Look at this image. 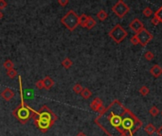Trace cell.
Returning a JSON list of instances; mask_svg holds the SVG:
<instances>
[{
  "label": "cell",
  "instance_id": "23",
  "mask_svg": "<svg viewBox=\"0 0 162 136\" xmlns=\"http://www.w3.org/2000/svg\"><path fill=\"white\" fill-rule=\"evenodd\" d=\"M155 58V55L152 51H146L144 53V59L146 61H152Z\"/></svg>",
  "mask_w": 162,
  "mask_h": 136
},
{
  "label": "cell",
  "instance_id": "5",
  "mask_svg": "<svg viewBox=\"0 0 162 136\" xmlns=\"http://www.w3.org/2000/svg\"><path fill=\"white\" fill-rule=\"evenodd\" d=\"M31 112L32 110H30L28 107H25V106H20L18 107L16 110H14L13 114L14 116H16L21 123H27L29 121V119L31 117Z\"/></svg>",
  "mask_w": 162,
  "mask_h": 136
},
{
  "label": "cell",
  "instance_id": "17",
  "mask_svg": "<svg viewBox=\"0 0 162 136\" xmlns=\"http://www.w3.org/2000/svg\"><path fill=\"white\" fill-rule=\"evenodd\" d=\"M107 17H108V14L105 10H101L100 12L97 13V18L100 21H104Z\"/></svg>",
  "mask_w": 162,
  "mask_h": 136
},
{
  "label": "cell",
  "instance_id": "35",
  "mask_svg": "<svg viewBox=\"0 0 162 136\" xmlns=\"http://www.w3.org/2000/svg\"><path fill=\"white\" fill-rule=\"evenodd\" d=\"M160 114H161V116H162V111L160 112Z\"/></svg>",
  "mask_w": 162,
  "mask_h": 136
},
{
  "label": "cell",
  "instance_id": "34",
  "mask_svg": "<svg viewBox=\"0 0 162 136\" xmlns=\"http://www.w3.org/2000/svg\"><path fill=\"white\" fill-rule=\"evenodd\" d=\"M3 17H4V14H3V12H1V10H0V20H2Z\"/></svg>",
  "mask_w": 162,
  "mask_h": 136
},
{
  "label": "cell",
  "instance_id": "13",
  "mask_svg": "<svg viewBox=\"0 0 162 136\" xmlns=\"http://www.w3.org/2000/svg\"><path fill=\"white\" fill-rule=\"evenodd\" d=\"M144 132L148 135H153L155 132H156V129L153 124H147L144 127Z\"/></svg>",
  "mask_w": 162,
  "mask_h": 136
},
{
  "label": "cell",
  "instance_id": "26",
  "mask_svg": "<svg viewBox=\"0 0 162 136\" xmlns=\"http://www.w3.org/2000/svg\"><path fill=\"white\" fill-rule=\"evenodd\" d=\"M154 16L158 18L159 20V22H162V7H160L158 10H156Z\"/></svg>",
  "mask_w": 162,
  "mask_h": 136
},
{
  "label": "cell",
  "instance_id": "14",
  "mask_svg": "<svg viewBox=\"0 0 162 136\" xmlns=\"http://www.w3.org/2000/svg\"><path fill=\"white\" fill-rule=\"evenodd\" d=\"M96 20L94 19L93 17H91V16H88V19H87V22H86V26H85V28L87 29H93L94 27L96 26Z\"/></svg>",
  "mask_w": 162,
  "mask_h": 136
},
{
  "label": "cell",
  "instance_id": "28",
  "mask_svg": "<svg viewBox=\"0 0 162 136\" xmlns=\"http://www.w3.org/2000/svg\"><path fill=\"white\" fill-rule=\"evenodd\" d=\"M130 42H131V43L133 44V45H139L138 39V37L135 35L132 36V38L130 39Z\"/></svg>",
  "mask_w": 162,
  "mask_h": 136
},
{
  "label": "cell",
  "instance_id": "1",
  "mask_svg": "<svg viewBox=\"0 0 162 136\" xmlns=\"http://www.w3.org/2000/svg\"><path fill=\"white\" fill-rule=\"evenodd\" d=\"M127 111L121 101L114 100L94 121L108 136H125L122 122Z\"/></svg>",
  "mask_w": 162,
  "mask_h": 136
},
{
  "label": "cell",
  "instance_id": "10",
  "mask_svg": "<svg viewBox=\"0 0 162 136\" xmlns=\"http://www.w3.org/2000/svg\"><path fill=\"white\" fill-rule=\"evenodd\" d=\"M1 97H2V98L4 99V100L10 101V100H12V98L14 97V93L10 88H6L2 91Z\"/></svg>",
  "mask_w": 162,
  "mask_h": 136
},
{
  "label": "cell",
  "instance_id": "11",
  "mask_svg": "<svg viewBox=\"0 0 162 136\" xmlns=\"http://www.w3.org/2000/svg\"><path fill=\"white\" fill-rule=\"evenodd\" d=\"M150 74L155 78H159L162 75V67L160 65H158V64L153 65L150 69Z\"/></svg>",
  "mask_w": 162,
  "mask_h": 136
},
{
  "label": "cell",
  "instance_id": "22",
  "mask_svg": "<svg viewBox=\"0 0 162 136\" xmlns=\"http://www.w3.org/2000/svg\"><path fill=\"white\" fill-rule=\"evenodd\" d=\"M82 86L80 84V83H76V84L73 86V92H74L76 95H81V93L82 91Z\"/></svg>",
  "mask_w": 162,
  "mask_h": 136
},
{
  "label": "cell",
  "instance_id": "3",
  "mask_svg": "<svg viewBox=\"0 0 162 136\" xmlns=\"http://www.w3.org/2000/svg\"><path fill=\"white\" fill-rule=\"evenodd\" d=\"M61 23L68 30L73 31L79 26V16L74 10H68V12L61 19Z\"/></svg>",
  "mask_w": 162,
  "mask_h": 136
},
{
  "label": "cell",
  "instance_id": "29",
  "mask_svg": "<svg viewBox=\"0 0 162 136\" xmlns=\"http://www.w3.org/2000/svg\"><path fill=\"white\" fill-rule=\"evenodd\" d=\"M7 2L5 1V0H0V10H4L7 8Z\"/></svg>",
  "mask_w": 162,
  "mask_h": 136
},
{
  "label": "cell",
  "instance_id": "15",
  "mask_svg": "<svg viewBox=\"0 0 162 136\" xmlns=\"http://www.w3.org/2000/svg\"><path fill=\"white\" fill-rule=\"evenodd\" d=\"M87 19H88V15H86L85 13L82 14L81 16H79V26H81L82 28H85Z\"/></svg>",
  "mask_w": 162,
  "mask_h": 136
},
{
  "label": "cell",
  "instance_id": "30",
  "mask_svg": "<svg viewBox=\"0 0 162 136\" xmlns=\"http://www.w3.org/2000/svg\"><path fill=\"white\" fill-rule=\"evenodd\" d=\"M68 3H69L68 0H58V4L61 5V6H63V7L66 6V5L68 4Z\"/></svg>",
  "mask_w": 162,
  "mask_h": 136
},
{
  "label": "cell",
  "instance_id": "4",
  "mask_svg": "<svg viewBox=\"0 0 162 136\" xmlns=\"http://www.w3.org/2000/svg\"><path fill=\"white\" fill-rule=\"evenodd\" d=\"M108 34L114 42H116L117 44H119L127 37L128 32L122 27L121 25L118 24V25L115 26L110 31H109Z\"/></svg>",
  "mask_w": 162,
  "mask_h": 136
},
{
  "label": "cell",
  "instance_id": "32",
  "mask_svg": "<svg viewBox=\"0 0 162 136\" xmlns=\"http://www.w3.org/2000/svg\"><path fill=\"white\" fill-rule=\"evenodd\" d=\"M156 133L158 136H162V126H160L158 129H156Z\"/></svg>",
  "mask_w": 162,
  "mask_h": 136
},
{
  "label": "cell",
  "instance_id": "31",
  "mask_svg": "<svg viewBox=\"0 0 162 136\" xmlns=\"http://www.w3.org/2000/svg\"><path fill=\"white\" fill-rule=\"evenodd\" d=\"M151 23H152L154 26H158L160 22H159V20L156 18L155 16H154L153 18H152V20H151Z\"/></svg>",
  "mask_w": 162,
  "mask_h": 136
},
{
  "label": "cell",
  "instance_id": "16",
  "mask_svg": "<svg viewBox=\"0 0 162 136\" xmlns=\"http://www.w3.org/2000/svg\"><path fill=\"white\" fill-rule=\"evenodd\" d=\"M81 96H82V98L88 99V98H90L92 97V92L88 88H83L82 93H81Z\"/></svg>",
  "mask_w": 162,
  "mask_h": 136
},
{
  "label": "cell",
  "instance_id": "19",
  "mask_svg": "<svg viewBox=\"0 0 162 136\" xmlns=\"http://www.w3.org/2000/svg\"><path fill=\"white\" fill-rule=\"evenodd\" d=\"M62 65L64 66L66 69H69V68L73 65V61L69 58H66L62 61Z\"/></svg>",
  "mask_w": 162,
  "mask_h": 136
},
{
  "label": "cell",
  "instance_id": "6",
  "mask_svg": "<svg viewBox=\"0 0 162 136\" xmlns=\"http://www.w3.org/2000/svg\"><path fill=\"white\" fill-rule=\"evenodd\" d=\"M112 10L119 18H123L125 15L129 12L130 8L124 1H122V0H119V1L112 7Z\"/></svg>",
  "mask_w": 162,
  "mask_h": 136
},
{
  "label": "cell",
  "instance_id": "24",
  "mask_svg": "<svg viewBox=\"0 0 162 136\" xmlns=\"http://www.w3.org/2000/svg\"><path fill=\"white\" fill-rule=\"evenodd\" d=\"M143 15L145 17H150V16H152L153 15V10H152V9L151 8H149V7H146L144 10H143Z\"/></svg>",
  "mask_w": 162,
  "mask_h": 136
},
{
  "label": "cell",
  "instance_id": "27",
  "mask_svg": "<svg viewBox=\"0 0 162 136\" xmlns=\"http://www.w3.org/2000/svg\"><path fill=\"white\" fill-rule=\"evenodd\" d=\"M36 88H38L39 90H42V89H45V85H44V80H40L36 82Z\"/></svg>",
  "mask_w": 162,
  "mask_h": 136
},
{
  "label": "cell",
  "instance_id": "33",
  "mask_svg": "<svg viewBox=\"0 0 162 136\" xmlns=\"http://www.w3.org/2000/svg\"><path fill=\"white\" fill-rule=\"evenodd\" d=\"M76 136H86V134L85 133V132H79L78 133Z\"/></svg>",
  "mask_w": 162,
  "mask_h": 136
},
{
  "label": "cell",
  "instance_id": "20",
  "mask_svg": "<svg viewBox=\"0 0 162 136\" xmlns=\"http://www.w3.org/2000/svg\"><path fill=\"white\" fill-rule=\"evenodd\" d=\"M149 113H150L152 116L155 117V116H158V114L160 113V112H159V110H158V107H155V106H152V107H151V109H150V111H149Z\"/></svg>",
  "mask_w": 162,
  "mask_h": 136
},
{
  "label": "cell",
  "instance_id": "7",
  "mask_svg": "<svg viewBox=\"0 0 162 136\" xmlns=\"http://www.w3.org/2000/svg\"><path fill=\"white\" fill-rule=\"evenodd\" d=\"M135 36L138 37L139 44L142 46H146L151 41L153 40V34L146 29H143L142 30H140L138 33L135 34Z\"/></svg>",
  "mask_w": 162,
  "mask_h": 136
},
{
  "label": "cell",
  "instance_id": "9",
  "mask_svg": "<svg viewBox=\"0 0 162 136\" xmlns=\"http://www.w3.org/2000/svg\"><path fill=\"white\" fill-rule=\"evenodd\" d=\"M129 28H130V29H131L132 31H134V32L137 34V33L139 32L140 30H142L144 29V25H143V23L139 19L135 18V19H134L132 21L131 23L129 24Z\"/></svg>",
  "mask_w": 162,
  "mask_h": 136
},
{
  "label": "cell",
  "instance_id": "2",
  "mask_svg": "<svg viewBox=\"0 0 162 136\" xmlns=\"http://www.w3.org/2000/svg\"><path fill=\"white\" fill-rule=\"evenodd\" d=\"M38 114H39L38 120L35 121V123L41 130L46 132V130L49 129V128L54 123V120L56 119L54 113L46 106H44L40 110Z\"/></svg>",
  "mask_w": 162,
  "mask_h": 136
},
{
  "label": "cell",
  "instance_id": "18",
  "mask_svg": "<svg viewBox=\"0 0 162 136\" xmlns=\"http://www.w3.org/2000/svg\"><path fill=\"white\" fill-rule=\"evenodd\" d=\"M3 66H4V68L6 69L7 71H10V70H12V69H13V66H14V64H13V62L10 61V60H6L5 61V62L3 64Z\"/></svg>",
  "mask_w": 162,
  "mask_h": 136
},
{
  "label": "cell",
  "instance_id": "25",
  "mask_svg": "<svg viewBox=\"0 0 162 136\" xmlns=\"http://www.w3.org/2000/svg\"><path fill=\"white\" fill-rule=\"evenodd\" d=\"M7 76L10 78H15L17 76V71L15 69H12L10 71H7Z\"/></svg>",
  "mask_w": 162,
  "mask_h": 136
},
{
  "label": "cell",
  "instance_id": "21",
  "mask_svg": "<svg viewBox=\"0 0 162 136\" xmlns=\"http://www.w3.org/2000/svg\"><path fill=\"white\" fill-rule=\"evenodd\" d=\"M138 92H139V94L141 96H143V97H145V96H147V95H149V93H150V89L147 87V86H142V87H140L139 88V90H138Z\"/></svg>",
  "mask_w": 162,
  "mask_h": 136
},
{
  "label": "cell",
  "instance_id": "8",
  "mask_svg": "<svg viewBox=\"0 0 162 136\" xmlns=\"http://www.w3.org/2000/svg\"><path fill=\"white\" fill-rule=\"evenodd\" d=\"M90 108H91L92 111L97 112L99 113H102L105 107L103 106L102 100L100 97H95L93 99V101L90 103Z\"/></svg>",
  "mask_w": 162,
  "mask_h": 136
},
{
  "label": "cell",
  "instance_id": "12",
  "mask_svg": "<svg viewBox=\"0 0 162 136\" xmlns=\"http://www.w3.org/2000/svg\"><path fill=\"white\" fill-rule=\"evenodd\" d=\"M43 80H44L45 89H46V90H49V89H51V87L54 85V80L49 76H46Z\"/></svg>",
  "mask_w": 162,
  "mask_h": 136
}]
</instances>
